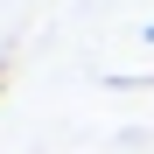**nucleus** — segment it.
Wrapping results in <instances>:
<instances>
[{
	"instance_id": "1",
	"label": "nucleus",
	"mask_w": 154,
	"mask_h": 154,
	"mask_svg": "<svg viewBox=\"0 0 154 154\" xmlns=\"http://www.w3.org/2000/svg\"><path fill=\"white\" fill-rule=\"evenodd\" d=\"M147 42H154V28H147Z\"/></svg>"
}]
</instances>
